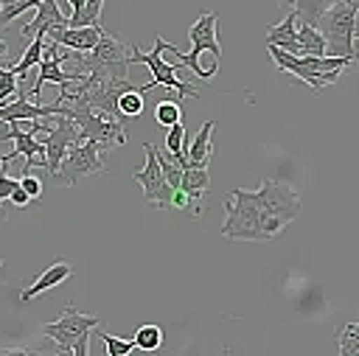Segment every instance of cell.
Segmentation results:
<instances>
[{
  "label": "cell",
  "instance_id": "obj_21",
  "mask_svg": "<svg viewBox=\"0 0 359 356\" xmlns=\"http://www.w3.org/2000/svg\"><path fill=\"white\" fill-rule=\"evenodd\" d=\"M118 112H121V121H137L143 112V93H137V87L121 93L118 95Z\"/></svg>",
  "mask_w": 359,
  "mask_h": 356
},
{
  "label": "cell",
  "instance_id": "obj_2",
  "mask_svg": "<svg viewBox=\"0 0 359 356\" xmlns=\"http://www.w3.org/2000/svg\"><path fill=\"white\" fill-rule=\"evenodd\" d=\"M219 14L213 11H205L196 17V22L191 25L188 36H191V50L188 53H180V48H174L171 42H165V50H171L177 56L180 64H185L194 76L199 78H213L216 70H219V59H222V45H219Z\"/></svg>",
  "mask_w": 359,
  "mask_h": 356
},
{
  "label": "cell",
  "instance_id": "obj_1",
  "mask_svg": "<svg viewBox=\"0 0 359 356\" xmlns=\"http://www.w3.org/2000/svg\"><path fill=\"white\" fill-rule=\"evenodd\" d=\"M266 48H269V56H272L275 67L280 73H292L294 78L309 84L314 95H320L351 64H356L351 56H294V53H286V50H280L275 45H266Z\"/></svg>",
  "mask_w": 359,
  "mask_h": 356
},
{
  "label": "cell",
  "instance_id": "obj_17",
  "mask_svg": "<svg viewBox=\"0 0 359 356\" xmlns=\"http://www.w3.org/2000/svg\"><path fill=\"white\" fill-rule=\"evenodd\" d=\"M213 129H216V121H205V123H202V129L196 132L194 143H191V146H185L188 165L208 168V163H210V157H213V140H210ZM188 165H185V168H188Z\"/></svg>",
  "mask_w": 359,
  "mask_h": 356
},
{
  "label": "cell",
  "instance_id": "obj_29",
  "mask_svg": "<svg viewBox=\"0 0 359 356\" xmlns=\"http://www.w3.org/2000/svg\"><path fill=\"white\" fill-rule=\"evenodd\" d=\"M6 168H8V163H6V160H0V210H3V202L11 196V188L17 185V179H11Z\"/></svg>",
  "mask_w": 359,
  "mask_h": 356
},
{
  "label": "cell",
  "instance_id": "obj_27",
  "mask_svg": "<svg viewBox=\"0 0 359 356\" xmlns=\"http://www.w3.org/2000/svg\"><path fill=\"white\" fill-rule=\"evenodd\" d=\"M98 336L104 339V348L109 356H129L135 350V339H123V336H112L107 331H98Z\"/></svg>",
  "mask_w": 359,
  "mask_h": 356
},
{
  "label": "cell",
  "instance_id": "obj_24",
  "mask_svg": "<svg viewBox=\"0 0 359 356\" xmlns=\"http://www.w3.org/2000/svg\"><path fill=\"white\" fill-rule=\"evenodd\" d=\"M132 339H135V348H140V350H157V348L163 345V328L146 322V325H140V328L135 331Z\"/></svg>",
  "mask_w": 359,
  "mask_h": 356
},
{
  "label": "cell",
  "instance_id": "obj_3",
  "mask_svg": "<svg viewBox=\"0 0 359 356\" xmlns=\"http://www.w3.org/2000/svg\"><path fill=\"white\" fill-rule=\"evenodd\" d=\"M255 202H258V210H261V235H264V241L280 235L283 227L300 216L297 191H292V185H286L280 179L264 177L261 188L255 191Z\"/></svg>",
  "mask_w": 359,
  "mask_h": 356
},
{
  "label": "cell",
  "instance_id": "obj_13",
  "mask_svg": "<svg viewBox=\"0 0 359 356\" xmlns=\"http://www.w3.org/2000/svg\"><path fill=\"white\" fill-rule=\"evenodd\" d=\"M208 188H210V174H208V168H199V165H188V168H182L180 191L188 196V202H191V213H194V216H202V213H205V196H208Z\"/></svg>",
  "mask_w": 359,
  "mask_h": 356
},
{
  "label": "cell",
  "instance_id": "obj_39",
  "mask_svg": "<svg viewBox=\"0 0 359 356\" xmlns=\"http://www.w3.org/2000/svg\"><path fill=\"white\" fill-rule=\"evenodd\" d=\"M0 67H3V64H0Z\"/></svg>",
  "mask_w": 359,
  "mask_h": 356
},
{
  "label": "cell",
  "instance_id": "obj_9",
  "mask_svg": "<svg viewBox=\"0 0 359 356\" xmlns=\"http://www.w3.org/2000/svg\"><path fill=\"white\" fill-rule=\"evenodd\" d=\"M107 151H109V149L101 146V143H95V140H76V143L67 149V154H65V160H62V165H59V171H56V179L70 188V185H76L81 177L107 171V165H104V154H107Z\"/></svg>",
  "mask_w": 359,
  "mask_h": 356
},
{
  "label": "cell",
  "instance_id": "obj_7",
  "mask_svg": "<svg viewBox=\"0 0 359 356\" xmlns=\"http://www.w3.org/2000/svg\"><path fill=\"white\" fill-rule=\"evenodd\" d=\"M353 20H356V11L345 3H339V0L320 17L317 28L325 36V56H351L356 62Z\"/></svg>",
  "mask_w": 359,
  "mask_h": 356
},
{
  "label": "cell",
  "instance_id": "obj_20",
  "mask_svg": "<svg viewBox=\"0 0 359 356\" xmlns=\"http://www.w3.org/2000/svg\"><path fill=\"white\" fill-rule=\"evenodd\" d=\"M337 0H294L292 11L297 14V22H309V25H317L320 17L334 6Z\"/></svg>",
  "mask_w": 359,
  "mask_h": 356
},
{
  "label": "cell",
  "instance_id": "obj_14",
  "mask_svg": "<svg viewBox=\"0 0 359 356\" xmlns=\"http://www.w3.org/2000/svg\"><path fill=\"white\" fill-rule=\"evenodd\" d=\"M11 143H14V154H22V174H31L34 165H45V143L34 135L17 126V121L11 123Z\"/></svg>",
  "mask_w": 359,
  "mask_h": 356
},
{
  "label": "cell",
  "instance_id": "obj_18",
  "mask_svg": "<svg viewBox=\"0 0 359 356\" xmlns=\"http://www.w3.org/2000/svg\"><path fill=\"white\" fill-rule=\"evenodd\" d=\"M297 45H300V56H325V36L320 34L317 25L297 22Z\"/></svg>",
  "mask_w": 359,
  "mask_h": 356
},
{
  "label": "cell",
  "instance_id": "obj_16",
  "mask_svg": "<svg viewBox=\"0 0 359 356\" xmlns=\"http://www.w3.org/2000/svg\"><path fill=\"white\" fill-rule=\"evenodd\" d=\"M266 45H275L286 53H294L300 56V45H297V14L294 11H286L283 22H275L269 25L266 31Z\"/></svg>",
  "mask_w": 359,
  "mask_h": 356
},
{
  "label": "cell",
  "instance_id": "obj_28",
  "mask_svg": "<svg viewBox=\"0 0 359 356\" xmlns=\"http://www.w3.org/2000/svg\"><path fill=\"white\" fill-rule=\"evenodd\" d=\"M39 6V0H20V3H8V6H0V25L6 28L14 17H20L22 11H28V8H36Z\"/></svg>",
  "mask_w": 359,
  "mask_h": 356
},
{
  "label": "cell",
  "instance_id": "obj_38",
  "mask_svg": "<svg viewBox=\"0 0 359 356\" xmlns=\"http://www.w3.org/2000/svg\"><path fill=\"white\" fill-rule=\"evenodd\" d=\"M0 266H3V258H0Z\"/></svg>",
  "mask_w": 359,
  "mask_h": 356
},
{
  "label": "cell",
  "instance_id": "obj_22",
  "mask_svg": "<svg viewBox=\"0 0 359 356\" xmlns=\"http://www.w3.org/2000/svg\"><path fill=\"white\" fill-rule=\"evenodd\" d=\"M337 348L342 356H359V322H345L339 328Z\"/></svg>",
  "mask_w": 359,
  "mask_h": 356
},
{
  "label": "cell",
  "instance_id": "obj_23",
  "mask_svg": "<svg viewBox=\"0 0 359 356\" xmlns=\"http://www.w3.org/2000/svg\"><path fill=\"white\" fill-rule=\"evenodd\" d=\"M101 8H104V0H84V6L67 17V25H98Z\"/></svg>",
  "mask_w": 359,
  "mask_h": 356
},
{
  "label": "cell",
  "instance_id": "obj_19",
  "mask_svg": "<svg viewBox=\"0 0 359 356\" xmlns=\"http://www.w3.org/2000/svg\"><path fill=\"white\" fill-rule=\"evenodd\" d=\"M42 48H45V34H34V36H31V42L25 45V50H22L20 62H17V64H11V70H14L17 76H25V73L36 70V64H39V59H42Z\"/></svg>",
  "mask_w": 359,
  "mask_h": 356
},
{
  "label": "cell",
  "instance_id": "obj_37",
  "mask_svg": "<svg viewBox=\"0 0 359 356\" xmlns=\"http://www.w3.org/2000/svg\"><path fill=\"white\" fill-rule=\"evenodd\" d=\"M8 3H20V0H0V6H8Z\"/></svg>",
  "mask_w": 359,
  "mask_h": 356
},
{
  "label": "cell",
  "instance_id": "obj_26",
  "mask_svg": "<svg viewBox=\"0 0 359 356\" xmlns=\"http://www.w3.org/2000/svg\"><path fill=\"white\" fill-rule=\"evenodd\" d=\"M157 163H160V171H163V177H165V182L171 185V188H180V179H182V165L171 157V154H163V151H157Z\"/></svg>",
  "mask_w": 359,
  "mask_h": 356
},
{
  "label": "cell",
  "instance_id": "obj_6",
  "mask_svg": "<svg viewBox=\"0 0 359 356\" xmlns=\"http://www.w3.org/2000/svg\"><path fill=\"white\" fill-rule=\"evenodd\" d=\"M224 224H222V235L224 238H236V241H264L261 235V210L255 202V191H244L236 188L230 191V196L224 199Z\"/></svg>",
  "mask_w": 359,
  "mask_h": 356
},
{
  "label": "cell",
  "instance_id": "obj_12",
  "mask_svg": "<svg viewBox=\"0 0 359 356\" xmlns=\"http://www.w3.org/2000/svg\"><path fill=\"white\" fill-rule=\"evenodd\" d=\"M67 28V17L59 11V3L56 0H39L36 6V14L22 25V39H31L34 34H53V31H62Z\"/></svg>",
  "mask_w": 359,
  "mask_h": 356
},
{
  "label": "cell",
  "instance_id": "obj_10",
  "mask_svg": "<svg viewBox=\"0 0 359 356\" xmlns=\"http://www.w3.org/2000/svg\"><path fill=\"white\" fill-rule=\"evenodd\" d=\"M143 151H146V165L140 171L132 174V179L143 188V199L149 207H171V193L174 188L165 182L163 171H160V163H157V149L151 143H143Z\"/></svg>",
  "mask_w": 359,
  "mask_h": 356
},
{
  "label": "cell",
  "instance_id": "obj_36",
  "mask_svg": "<svg viewBox=\"0 0 359 356\" xmlns=\"http://www.w3.org/2000/svg\"><path fill=\"white\" fill-rule=\"evenodd\" d=\"M339 3H345V6H351L353 11H359V0H339Z\"/></svg>",
  "mask_w": 359,
  "mask_h": 356
},
{
  "label": "cell",
  "instance_id": "obj_11",
  "mask_svg": "<svg viewBox=\"0 0 359 356\" xmlns=\"http://www.w3.org/2000/svg\"><path fill=\"white\" fill-rule=\"evenodd\" d=\"M104 31H107V28H104L101 22H98V25H67V28H62V31L48 34V39H53L56 45H62V48H67V50L87 53V50L95 48V42H98V36H101Z\"/></svg>",
  "mask_w": 359,
  "mask_h": 356
},
{
  "label": "cell",
  "instance_id": "obj_33",
  "mask_svg": "<svg viewBox=\"0 0 359 356\" xmlns=\"http://www.w3.org/2000/svg\"><path fill=\"white\" fill-rule=\"evenodd\" d=\"M278 3V8H283V11H292V6H294V0H275Z\"/></svg>",
  "mask_w": 359,
  "mask_h": 356
},
{
  "label": "cell",
  "instance_id": "obj_25",
  "mask_svg": "<svg viewBox=\"0 0 359 356\" xmlns=\"http://www.w3.org/2000/svg\"><path fill=\"white\" fill-rule=\"evenodd\" d=\"M154 121L160 123V126H171V123H177V121H182V107H180V101H160L157 107H154Z\"/></svg>",
  "mask_w": 359,
  "mask_h": 356
},
{
  "label": "cell",
  "instance_id": "obj_31",
  "mask_svg": "<svg viewBox=\"0 0 359 356\" xmlns=\"http://www.w3.org/2000/svg\"><path fill=\"white\" fill-rule=\"evenodd\" d=\"M11 202H14V207H28V202H31V196L25 193V188L20 185V179H17V185L11 188V196H8Z\"/></svg>",
  "mask_w": 359,
  "mask_h": 356
},
{
  "label": "cell",
  "instance_id": "obj_34",
  "mask_svg": "<svg viewBox=\"0 0 359 356\" xmlns=\"http://www.w3.org/2000/svg\"><path fill=\"white\" fill-rule=\"evenodd\" d=\"M67 3H70V14H76V11L84 6V0H67Z\"/></svg>",
  "mask_w": 359,
  "mask_h": 356
},
{
  "label": "cell",
  "instance_id": "obj_5",
  "mask_svg": "<svg viewBox=\"0 0 359 356\" xmlns=\"http://www.w3.org/2000/svg\"><path fill=\"white\" fill-rule=\"evenodd\" d=\"M163 53H165V39H163V36H154V48H151L149 53L140 50V45H132V50H129V64H146L149 73H151V78H149L143 87H137V93H149V90H154V87H165V90H174L180 98H185V95H194V98H196V95H199V87L185 84V81L177 76L180 67L163 62Z\"/></svg>",
  "mask_w": 359,
  "mask_h": 356
},
{
  "label": "cell",
  "instance_id": "obj_32",
  "mask_svg": "<svg viewBox=\"0 0 359 356\" xmlns=\"http://www.w3.org/2000/svg\"><path fill=\"white\" fill-rule=\"evenodd\" d=\"M353 39L359 42V11H356V20H353ZM356 62H359V50H356Z\"/></svg>",
  "mask_w": 359,
  "mask_h": 356
},
{
  "label": "cell",
  "instance_id": "obj_30",
  "mask_svg": "<svg viewBox=\"0 0 359 356\" xmlns=\"http://www.w3.org/2000/svg\"><path fill=\"white\" fill-rule=\"evenodd\" d=\"M20 185L25 188V193H28L31 199H39V196H42V182H39L36 177H31V174H22Z\"/></svg>",
  "mask_w": 359,
  "mask_h": 356
},
{
  "label": "cell",
  "instance_id": "obj_35",
  "mask_svg": "<svg viewBox=\"0 0 359 356\" xmlns=\"http://www.w3.org/2000/svg\"><path fill=\"white\" fill-rule=\"evenodd\" d=\"M6 56H8V48H6V42H3V39H0V64H3V62H6Z\"/></svg>",
  "mask_w": 359,
  "mask_h": 356
},
{
  "label": "cell",
  "instance_id": "obj_15",
  "mask_svg": "<svg viewBox=\"0 0 359 356\" xmlns=\"http://www.w3.org/2000/svg\"><path fill=\"white\" fill-rule=\"evenodd\" d=\"M70 275H73V266H70L67 261H53L50 266H45V269L34 278V283H31L28 289H22V292H20V300H22V303H28V300H34V297H42V294H45V292H50L53 286L65 283Z\"/></svg>",
  "mask_w": 359,
  "mask_h": 356
},
{
  "label": "cell",
  "instance_id": "obj_8",
  "mask_svg": "<svg viewBox=\"0 0 359 356\" xmlns=\"http://www.w3.org/2000/svg\"><path fill=\"white\" fill-rule=\"evenodd\" d=\"M65 112L76 121L81 140H95V143H101V146H107V149L126 143V129H123V123L115 121V118H107L104 112H98V109H93V107H84V104L70 107V104H65Z\"/></svg>",
  "mask_w": 359,
  "mask_h": 356
},
{
  "label": "cell",
  "instance_id": "obj_4",
  "mask_svg": "<svg viewBox=\"0 0 359 356\" xmlns=\"http://www.w3.org/2000/svg\"><path fill=\"white\" fill-rule=\"evenodd\" d=\"M98 325H101V317H98V314H81L76 306H65V311L59 314V320L42 325V334H45L48 339H53L62 353L87 356V350H90V348H87L90 334H93Z\"/></svg>",
  "mask_w": 359,
  "mask_h": 356
}]
</instances>
